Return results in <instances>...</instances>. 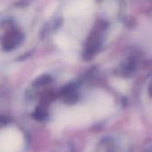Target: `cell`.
Wrapping results in <instances>:
<instances>
[{"label": "cell", "instance_id": "3957f363", "mask_svg": "<svg viewBox=\"0 0 152 152\" xmlns=\"http://www.w3.org/2000/svg\"><path fill=\"white\" fill-rule=\"evenodd\" d=\"M55 41L58 47L63 49H68L70 48V41L64 34H58L55 37Z\"/></svg>", "mask_w": 152, "mask_h": 152}, {"label": "cell", "instance_id": "7a4b0ae2", "mask_svg": "<svg viewBox=\"0 0 152 152\" xmlns=\"http://www.w3.org/2000/svg\"><path fill=\"white\" fill-rule=\"evenodd\" d=\"M94 0H73L66 8L64 16L66 18L86 17L92 12Z\"/></svg>", "mask_w": 152, "mask_h": 152}, {"label": "cell", "instance_id": "277c9868", "mask_svg": "<svg viewBox=\"0 0 152 152\" xmlns=\"http://www.w3.org/2000/svg\"><path fill=\"white\" fill-rule=\"evenodd\" d=\"M103 10L107 15L114 14L115 11V3L112 0H106L103 6Z\"/></svg>", "mask_w": 152, "mask_h": 152}, {"label": "cell", "instance_id": "6da1fadb", "mask_svg": "<svg viewBox=\"0 0 152 152\" xmlns=\"http://www.w3.org/2000/svg\"><path fill=\"white\" fill-rule=\"evenodd\" d=\"M23 147V135L15 127L0 130V152H21Z\"/></svg>", "mask_w": 152, "mask_h": 152}]
</instances>
